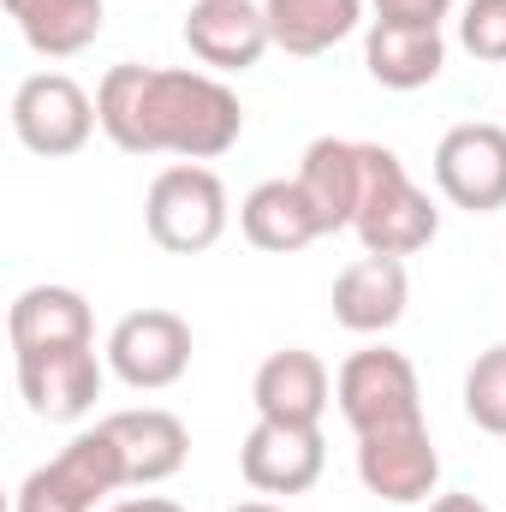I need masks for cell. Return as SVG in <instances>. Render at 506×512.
<instances>
[{"label": "cell", "instance_id": "obj_1", "mask_svg": "<svg viewBox=\"0 0 506 512\" xmlns=\"http://www.w3.org/2000/svg\"><path fill=\"white\" fill-rule=\"evenodd\" d=\"M96 114L114 149L126 155H179L215 161L245 137V108L215 72L191 66H108L96 84Z\"/></svg>", "mask_w": 506, "mask_h": 512}, {"label": "cell", "instance_id": "obj_2", "mask_svg": "<svg viewBox=\"0 0 506 512\" xmlns=\"http://www.w3.org/2000/svg\"><path fill=\"white\" fill-rule=\"evenodd\" d=\"M352 233L370 256H417L441 233V209L405 173V161L381 143H364V185H358Z\"/></svg>", "mask_w": 506, "mask_h": 512}, {"label": "cell", "instance_id": "obj_3", "mask_svg": "<svg viewBox=\"0 0 506 512\" xmlns=\"http://www.w3.org/2000/svg\"><path fill=\"white\" fill-rule=\"evenodd\" d=\"M233 209H227V185L215 167L203 161H173L155 173L149 197H143V227L167 256H203L221 245Z\"/></svg>", "mask_w": 506, "mask_h": 512}, {"label": "cell", "instance_id": "obj_4", "mask_svg": "<svg viewBox=\"0 0 506 512\" xmlns=\"http://www.w3.org/2000/svg\"><path fill=\"white\" fill-rule=\"evenodd\" d=\"M114 489H131V483H126V465H120L114 435L96 423V429L72 435L48 465H36L18 483L12 512H96Z\"/></svg>", "mask_w": 506, "mask_h": 512}, {"label": "cell", "instance_id": "obj_5", "mask_svg": "<svg viewBox=\"0 0 506 512\" xmlns=\"http://www.w3.org/2000/svg\"><path fill=\"white\" fill-rule=\"evenodd\" d=\"M334 399H340V417L352 423V435H387V429H417L423 423L417 370L393 346L352 352L334 376Z\"/></svg>", "mask_w": 506, "mask_h": 512}, {"label": "cell", "instance_id": "obj_6", "mask_svg": "<svg viewBox=\"0 0 506 512\" xmlns=\"http://www.w3.org/2000/svg\"><path fill=\"white\" fill-rule=\"evenodd\" d=\"M96 126H102L96 96H90L78 78H66V72H30V78L12 90V137H18L30 155H42V161L78 155Z\"/></svg>", "mask_w": 506, "mask_h": 512}, {"label": "cell", "instance_id": "obj_7", "mask_svg": "<svg viewBox=\"0 0 506 512\" xmlns=\"http://www.w3.org/2000/svg\"><path fill=\"white\" fill-rule=\"evenodd\" d=\"M435 185L453 209L495 215L506 209V126L465 120L435 143Z\"/></svg>", "mask_w": 506, "mask_h": 512}, {"label": "cell", "instance_id": "obj_8", "mask_svg": "<svg viewBox=\"0 0 506 512\" xmlns=\"http://www.w3.org/2000/svg\"><path fill=\"white\" fill-rule=\"evenodd\" d=\"M108 370L137 393H161L191 370V322L173 310H131L108 334Z\"/></svg>", "mask_w": 506, "mask_h": 512}, {"label": "cell", "instance_id": "obj_9", "mask_svg": "<svg viewBox=\"0 0 506 512\" xmlns=\"http://www.w3.org/2000/svg\"><path fill=\"white\" fill-rule=\"evenodd\" d=\"M358 483L387 507H423L441 483V453L429 441V423L358 435Z\"/></svg>", "mask_w": 506, "mask_h": 512}, {"label": "cell", "instance_id": "obj_10", "mask_svg": "<svg viewBox=\"0 0 506 512\" xmlns=\"http://www.w3.org/2000/svg\"><path fill=\"white\" fill-rule=\"evenodd\" d=\"M18 393L42 423H78L102 399V358L96 346H54L18 352Z\"/></svg>", "mask_w": 506, "mask_h": 512}, {"label": "cell", "instance_id": "obj_11", "mask_svg": "<svg viewBox=\"0 0 506 512\" xmlns=\"http://www.w3.org/2000/svg\"><path fill=\"white\" fill-rule=\"evenodd\" d=\"M322 465H328L322 429H304V423L256 417V429L239 447V471L256 495H310L322 483Z\"/></svg>", "mask_w": 506, "mask_h": 512}, {"label": "cell", "instance_id": "obj_12", "mask_svg": "<svg viewBox=\"0 0 506 512\" xmlns=\"http://www.w3.org/2000/svg\"><path fill=\"white\" fill-rule=\"evenodd\" d=\"M185 48L215 78L251 72L256 60L274 48L268 12L256 0H191V12H185Z\"/></svg>", "mask_w": 506, "mask_h": 512}, {"label": "cell", "instance_id": "obj_13", "mask_svg": "<svg viewBox=\"0 0 506 512\" xmlns=\"http://www.w3.org/2000/svg\"><path fill=\"white\" fill-rule=\"evenodd\" d=\"M251 399H256V417L322 429V411H328V399H334V376H328V364H322L316 352L286 346V352H274V358L256 364Z\"/></svg>", "mask_w": 506, "mask_h": 512}, {"label": "cell", "instance_id": "obj_14", "mask_svg": "<svg viewBox=\"0 0 506 512\" xmlns=\"http://www.w3.org/2000/svg\"><path fill=\"white\" fill-rule=\"evenodd\" d=\"M102 429L114 435L120 447V465H126V483L131 489H149V483H167L185 471L191 459V429L161 411V405H143V411H108Z\"/></svg>", "mask_w": 506, "mask_h": 512}, {"label": "cell", "instance_id": "obj_15", "mask_svg": "<svg viewBox=\"0 0 506 512\" xmlns=\"http://www.w3.org/2000/svg\"><path fill=\"white\" fill-rule=\"evenodd\" d=\"M411 304V274L405 256H358L334 280V322L346 334H387Z\"/></svg>", "mask_w": 506, "mask_h": 512}, {"label": "cell", "instance_id": "obj_16", "mask_svg": "<svg viewBox=\"0 0 506 512\" xmlns=\"http://www.w3.org/2000/svg\"><path fill=\"white\" fill-rule=\"evenodd\" d=\"M6 340H12V358L18 352H54V346H90L96 322H90L84 292H72V286H24L12 298V310H6Z\"/></svg>", "mask_w": 506, "mask_h": 512}, {"label": "cell", "instance_id": "obj_17", "mask_svg": "<svg viewBox=\"0 0 506 512\" xmlns=\"http://www.w3.org/2000/svg\"><path fill=\"white\" fill-rule=\"evenodd\" d=\"M239 227H245V239L256 251H268V256H292L304 245H316V239H328L322 215H316V203L304 197L298 179H262L251 197L239 203Z\"/></svg>", "mask_w": 506, "mask_h": 512}, {"label": "cell", "instance_id": "obj_18", "mask_svg": "<svg viewBox=\"0 0 506 512\" xmlns=\"http://www.w3.org/2000/svg\"><path fill=\"white\" fill-rule=\"evenodd\" d=\"M292 179H298V185H304V197L316 203L322 233H340V227H352V215H358L364 143H352V137H316V143L304 149V161H298V173H292Z\"/></svg>", "mask_w": 506, "mask_h": 512}, {"label": "cell", "instance_id": "obj_19", "mask_svg": "<svg viewBox=\"0 0 506 512\" xmlns=\"http://www.w3.org/2000/svg\"><path fill=\"white\" fill-rule=\"evenodd\" d=\"M364 66H370V78L381 90H423V84L441 78L447 42L429 24H387V18H376L370 36H364Z\"/></svg>", "mask_w": 506, "mask_h": 512}, {"label": "cell", "instance_id": "obj_20", "mask_svg": "<svg viewBox=\"0 0 506 512\" xmlns=\"http://www.w3.org/2000/svg\"><path fill=\"white\" fill-rule=\"evenodd\" d=\"M262 12H268L274 48H286L298 60L340 48L364 24V0H262Z\"/></svg>", "mask_w": 506, "mask_h": 512}, {"label": "cell", "instance_id": "obj_21", "mask_svg": "<svg viewBox=\"0 0 506 512\" xmlns=\"http://www.w3.org/2000/svg\"><path fill=\"white\" fill-rule=\"evenodd\" d=\"M6 18L18 24V36L42 54V60H72L102 36V0H0Z\"/></svg>", "mask_w": 506, "mask_h": 512}, {"label": "cell", "instance_id": "obj_22", "mask_svg": "<svg viewBox=\"0 0 506 512\" xmlns=\"http://www.w3.org/2000/svg\"><path fill=\"white\" fill-rule=\"evenodd\" d=\"M465 417L483 435H506V346H489L465 370Z\"/></svg>", "mask_w": 506, "mask_h": 512}, {"label": "cell", "instance_id": "obj_23", "mask_svg": "<svg viewBox=\"0 0 506 512\" xmlns=\"http://www.w3.org/2000/svg\"><path fill=\"white\" fill-rule=\"evenodd\" d=\"M459 42H465V54H477L489 66H506V0H465Z\"/></svg>", "mask_w": 506, "mask_h": 512}, {"label": "cell", "instance_id": "obj_24", "mask_svg": "<svg viewBox=\"0 0 506 512\" xmlns=\"http://www.w3.org/2000/svg\"><path fill=\"white\" fill-rule=\"evenodd\" d=\"M370 6L387 24H429V30H441V18L453 12V0H370Z\"/></svg>", "mask_w": 506, "mask_h": 512}, {"label": "cell", "instance_id": "obj_25", "mask_svg": "<svg viewBox=\"0 0 506 512\" xmlns=\"http://www.w3.org/2000/svg\"><path fill=\"white\" fill-rule=\"evenodd\" d=\"M108 512H185L179 501H167V495H137V501H120V507Z\"/></svg>", "mask_w": 506, "mask_h": 512}, {"label": "cell", "instance_id": "obj_26", "mask_svg": "<svg viewBox=\"0 0 506 512\" xmlns=\"http://www.w3.org/2000/svg\"><path fill=\"white\" fill-rule=\"evenodd\" d=\"M429 512H489V507H483L477 495H435V501H429Z\"/></svg>", "mask_w": 506, "mask_h": 512}, {"label": "cell", "instance_id": "obj_27", "mask_svg": "<svg viewBox=\"0 0 506 512\" xmlns=\"http://www.w3.org/2000/svg\"><path fill=\"white\" fill-rule=\"evenodd\" d=\"M233 512H286V507H274V501H245V507H233Z\"/></svg>", "mask_w": 506, "mask_h": 512}]
</instances>
